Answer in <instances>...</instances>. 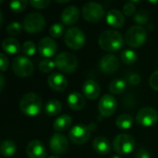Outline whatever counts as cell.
Instances as JSON below:
<instances>
[{"label": "cell", "mask_w": 158, "mask_h": 158, "mask_svg": "<svg viewBox=\"0 0 158 158\" xmlns=\"http://www.w3.org/2000/svg\"><path fill=\"white\" fill-rule=\"evenodd\" d=\"M47 82L50 88L56 92H63L68 87L67 78L63 74L57 72H54L50 74L47 79Z\"/></svg>", "instance_id": "obj_16"}, {"label": "cell", "mask_w": 158, "mask_h": 158, "mask_svg": "<svg viewBox=\"0 0 158 158\" xmlns=\"http://www.w3.org/2000/svg\"><path fill=\"white\" fill-rule=\"evenodd\" d=\"M158 120V112L153 107L146 106L140 109L136 116V121L143 127H152Z\"/></svg>", "instance_id": "obj_11"}, {"label": "cell", "mask_w": 158, "mask_h": 158, "mask_svg": "<svg viewBox=\"0 0 158 158\" xmlns=\"http://www.w3.org/2000/svg\"><path fill=\"white\" fill-rule=\"evenodd\" d=\"M72 124V118L69 115H61L59 116L53 124V128L56 131H64L68 130Z\"/></svg>", "instance_id": "obj_24"}, {"label": "cell", "mask_w": 158, "mask_h": 158, "mask_svg": "<svg viewBox=\"0 0 158 158\" xmlns=\"http://www.w3.org/2000/svg\"><path fill=\"white\" fill-rule=\"evenodd\" d=\"M4 86H5V78H4V75L1 74L0 75V92H3Z\"/></svg>", "instance_id": "obj_42"}, {"label": "cell", "mask_w": 158, "mask_h": 158, "mask_svg": "<svg viewBox=\"0 0 158 158\" xmlns=\"http://www.w3.org/2000/svg\"><path fill=\"white\" fill-rule=\"evenodd\" d=\"M56 3H61V4H65V3H69V0H64V1H60V0H56Z\"/></svg>", "instance_id": "obj_43"}, {"label": "cell", "mask_w": 158, "mask_h": 158, "mask_svg": "<svg viewBox=\"0 0 158 158\" xmlns=\"http://www.w3.org/2000/svg\"><path fill=\"white\" fill-rule=\"evenodd\" d=\"M136 7L133 2H128L123 6V14L124 16H131L135 13Z\"/></svg>", "instance_id": "obj_37"}, {"label": "cell", "mask_w": 158, "mask_h": 158, "mask_svg": "<svg viewBox=\"0 0 158 158\" xmlns=\"http://www.w3.org/2000/svg\"><path fill=\"white\" fill-rule=\"evenodd\" d=\"M0 151L5 157H12L17 152V146L13 141L5 140L1 143Z\"/></svg>", "instance_id": "obj_25"}, {"label": "cell", "mask_w": 158, "mask_h": 158, "mask_svg": "<svg viewBox=\"0 0 158 158\" xmlns=\"http://www.w3.org/2000/svg\"><path fill=\"white\" fill-rule=\"evenodd\" d=\"M38 51L45 58L53 56L57 51V44L51 37H44L38 43Z\"/></svg>", "instance_id": "obj_14"}, {"label": "cell", "mask_w": 158, "mask_h": 158, "mask_svg": "<svg viewBox=\"0 0 158 158\" xmlns=\"http://www.w3.org/2000/svg\"><path fill=\"white\" fill-rule=\"evenodd\" d=\"M55 67H56L55 61H53L51 59H48V58L42 60L40 62V64H39V69L42 72H44V73H49V72H51L54 69Z\"/></svg>", "instance_id": "obj_32"}, {"label": "cell", "mask_w": 158, "mask_h": 158, "mask_svg": "<svg viewBox=\"0 0 158 158\" xmlns=\"http://www.w3.org/2000/svg\"><path fill=\"white\" fill-rule=\"evenodd\" d=\"M120 60L125 65H132L137 60V55L134 51L126 49L120 53Z\"/></svg>", "instance_id": "obj_29"}, {"label": "cell", "mask_w": 158, "mask_h": 158, "mask_svg": "<svg viewBox=\"0 0 158 158\" xmlns=\"http://www.w3.org/2000/svg\"><path fill=\"white\" fill-rule=\"evenodd\" d=\"M147 39V31L145 28L140 25L131 27L126 34H125V41L127 44L132 48H138L142 46Z\"/></svg>", "instance_id": "obj_3"}, {"label": "cell", "mask_w": 158, "mask_h": 158, "mask_svg": "<svg viewBox=\"0 0 158 158\" xmlns=\"http://www.w3.org/2000/svg\"><path fill=\"white\" fill-rule=\"evenodd\" d=\"M82 92L86 98H88L89 100H94L100 95L101 88L96 81L93 80H88L82 85Z\"/></svg>", "instance_id": "obj_20"}, {"label": "cell", "mask_w": 158, "mask_h": 158, "mask_svg": "<svg viewBox=\"0 0 158 158\" xmlns=\"http://www.w3.org/2000/svg\"><path fill=\"white\" fill-rule=\"evenodd\" d=\"M129 81L131 82V84L136 85V84H138L141 81V77L138 74H135V73L134 74H131L129 77Z\"/></svg>", "instance_id": "obj_41"}, {"label": "cell", "mask_w": 158, "mask_h": 158, "mask_svg": "<svg viewBox=\"0 0 158 158\" xmlns=\"http://www.w3.org/2000/svg\"><path fill=\"white\" fill-rule=\"evenodd\" d=\"M22 53L27 56H31L36 52V44L32 41H26L21 47Z\"/></svg>", "instance_id": "obj_31"}, {"label": "cell", "mask_w": 158, "mask_h": 158, "mask_svg": "<svg viewBox=\"0 0 158 158\" xmlns=\"http://www.w3.org/2000/svg\"><path fill=\"white\" fill-rule=\"evenodd\" d=\"M7 69H8V58L5 54L1 53L0 54V70L6 71Z\"/></svg>", "instance_id": "obj_39"}, {"label": "cell", "mask_w": 158, "mask_h": 158, "mask_svg": "<svg viewBox=\"0 0 158 158\" xmlns=\"http://www.w3.org/2000/svg\"><path fill=\"white\" fill-rule=\"evenodd\" d=\"M106 22L113 28H120L125 23V16L118 9H110L106 17Z\"/></svg>", "instance_id": "obj_19"}, {"label": "cell", "mask_w": 158, "mask_h": 158, "mask_svg": "<svg viewBox=\"0 0 158 158\" xmlns=\"http://www.w3.org/2000/svg\"><path fill=\"white\" fill-rule=\"evenodd\" d=\"M2 48L6 53L9 55H15L20 51V44L13 37H7L2 42Z\"/></svg>", "instance_id": "obj_23"}, {"label": "cell", "mask_w": 158, "mask_h": 158, "mask_svg": "<svg viewBox=\"0 0 158 158\" xmlns=\"http://www.w3.org/2000/svg\"><path fill=\"white\" fill-rule=\"evenodd\" d=\"M80 18V9L76 6H69L61 13V21L68 26L75 24Z\"/></svg>", "instance_id": "obj_18"}, {"label": "cell", "mask_w": 158, "mask_h": 158, "mask_svg": "<svg viewBox=\"0 0 158 158\" xmlns=\"http://www.w3.org/2000/svg\"><path fill=\"white\" fill-rule=\"evenodd\" d=\"M93 148L98 155L104 156L110 152L111 143L107 138L104 136H98L93 142Z\"/></svg>", "instance_id": "obj_21"}, {"label": "cell", "mask_w": 158, "mask_h": 158, "mask_svg": "<svg viewBox=\"0 0 158 158\" xmlns=\"http://www.w3.org/2000/svg\"><path fill=\"white\" fill-rule=\"evenodd\" d=\"M99 67L103 72L106 74H111V73L116 72L118 69L119 60L115 55L107 54V55H105L101 58L99 62Z\"/></svg>", "instance_id": "obj_15"}, {"label": "cell", "mask_w": 158, "mask_h": 158, "mask_svg": "<svg viewBox=\"0 0 158 158\" xmlns=\"http://www.w3.org/2000/svg\"><path fill=\"white\" fill-rule=\"evenodd\" d=\"M134 20L136 23H138L140 26L143 24H145L149 20V16L148 13L144 10H140L134 15Z\"/></svg>", "instance_id": "obj_35"}, {"label": "cell", "mask_w": 158, "mask_h": 158, "mask_svg": "<svg viewBox=\"0 0 158 158\" xmlns=\"http://www.w3.org/2000/svg\"><path fill=\"white\" fill-rule=\"evenodd\" d=\"M64 30H65L64 25L59 23V22H57V23L53 24L50 27L49 33H50L52 38H59L64 33Z\"/></svg>", "instance_id": "obj_33"}, {"label": "cell", "mask_w": 158, "mask_h": 158, "mask_svg": "<svg viewBox=\"0 0 158 158\" xmlns=\"http://www.w3.org/2000/svg\"><path fill=\"white\" fill-rule=\"evenodd\" d=\"M49 146L51 151L56 155H61L67 152L69 148V142L67 138L61 133H54L50 138Z\"/></svg>", "instance_id": "obj_13"}, {"label": "cell", "mask_w": 158, "mask_h": 158, "mask_svg": "<svg viewBox=\"0 0 158 158\" xmlns=\"http://www.w3.org/2000/svg\"><path fill=\"white\" fill-rule=\"evenodd\" d=\"M33 69L34 67L32 62L26 56H17L12 62V70L18 77H29L32 74Z\"/></svg>", "instance_id": "obj_9"}, {"label": "cell", "mask_w": 158, "mask_h": 158, "mask_svg": "<svg viewBox=\"0 0 158 158\" xmlns=\"http://www.w3.org/2000/svg\"><path fill=\"white\" fill-rule=\"evenodd\" d=\"M67 104L72 110L80 111L85 106V98L81 94L74 92L69 94L67 98Z\"/></svg>", "instance_id": "obj_22"}, {"label": "cell", "mask_w": 158, "mask_h": 158, "mask_svg": "<svg viewBox=\"0 0 158 158\" xmlns=\"http://www.w3.org/2000/svg\"><path fill=\"white\" fill-rule=\"evenodd\" d=\"M135 157L136 158H151L150 153L145 150L144 148H140L136 154H135Z\"/></svg>", "instance_id": "obj_40"}, {"label": "cell", "mask_w": 158, "mask_h": 158, "mask_svg": "<svg viewBox=\"0 0 158 158\" xmlns=\"http://www.w3.org/2000/svg\"><path fill=\"white\" fill-rule=\"evenodd\" d=\"M126 81L121 79H115L109 84V91L113 94H119L126 89Z\"/></svg>", "instance_id": "obj_28"}, {"label": "cell", "mask_w": 158, "mask_h": 158, "mask_svg": "<svg viewBox=\"0 0 158 158\" xmlns=\"http://www.w3.org/2000/svg\"><path fill=\"white\" fill-rule=\"evenodd\" d=\"M64 42L67 44V46L69 47L70 49L80 50L85 44V34L81 29L77 27H71L68 29L67 31L65 32Z\"/></svg>", "instance_id": "obj_4"}, {"label": "cell", "mask_w": 158, "mask_h": 158, "mask_svg": "<svg viewBox=\"0 0 158 158\" xmlns=\"http://www.w3.org/2000/svg\"><path fill=\"white\" fill-rule=\"evenodd\" d=\"M56 67L64 73H72L78 68V59L75 55L69 52H62L55 59Z\"/></svg>", "instance_id": "obj_5"}, {"label": "cell", "mask_w": 158, "mask_h": 158, "mask_svg": "<svg viewBox=\"0 0 158 158\" xmlns=\"http://www.w3.org/2000/svg\"><path fill=\"white\" fill-rule=\"evenodd\" d=\"M21 30H22V25L18 21L10 22L6 26V32L11 36H16V35L19 34Z\"/></svg>", "instance_id": "obj_34"}, {"label": "cell", "mask_w": 158, "mask_h": 158, "mask_svg": "<svg viewBox=\"0 0 158 158\" xmlns=\"http://www.w3.org/2000/svg\"><path fill=\"white\" fill-rule=\"evenodd\" d=\"M149 83L150 86L152 87L153 90L158 91V69L154 71L151 76H150V80H149Z\"/></svg>", "instance_id": "obj_38"}, {"label": "cell", "mask_w": 158, "mask_h": 158, "mask_svg": "<svg viewBox=\"0 0 158 158\" xmlns=\"http://www.w3.org/2000/svg\"><path fill=\"white\" fill-rule=\"evenodd\" d=\"M98 44L100 47L106 52H117L123 47L124 38L118 31L106 30L100 34Z\"/></svg>", "instance_id": "obj_1"}, {"label": "cell", "mask_w": 158, "mask_h": 158, "mask_svg": "<svg viewBox=\"0 0 158 158\" xmlns=\"http://www.w3.org/2000/svg\"><path fill=\"white\" fill-rule=\"evenodd\" d=\"M26 153L29 158H45L46 150L39 140L31 141L26 147Z\"/></svg>", "instance_id": "obj_17"}, {"label": "cell", "mask_w": 158, "mask_h": 158, "mask_svg": "<svg viewBox=\"0 0 158 158\" xmlns=\"http://www.w3.org/2000/svg\"><path fill=\"white\" fill-rule=\"evenodd\" d=\"M111 158H120V157H119V156H113Z\"/></svg>", "instance_id": "obj_45"}, {"label": "cell", "mask_w": 158, "mask_h": 158, "mask_svg": "<svg viewBox=\"0 0 158 158\" xmlns=\"http://www.w3.org/2000/svg\"><path fill=\"white\" fill-rule=\"evenodd\" d=\"M82 17L85 20L95 23L100 21L105 16V9L103 6L96 2H88L83 5L81 9Z\"/></svg>", "instance_id": "obj_6"}, {"label": "cell", "mask_w": 158, "mask_h": 158, "mask_svg": "<svg viewBox=\"0 0 158 158\" xmlns=\"http://www.w3.org/2000/svg\"><path fill=\"white\" fill-rule=\"evenodd\" d=\"M28 5V2L26 0H13L9 3L10 9L15 13H20L22 12Z\"/></svg>", "instance_id": "obj_30"}, {"label": "cell", "mask_w": 158, "mask_h": 158, "mask_svg": "<svg viewBox=\"0 0 158 158\" xmlns=\"http://www.w3.org/2000/svg\"><path fill=\"white\" fill-rule=\"evenodd\" d=\"M113 148L120 156L129 155L135 148V141L129 134H118L113 141Z\"/></svg>", "instance_id": "obj_8"}, {"label": "cell", "mask_w": 158, "mask_h": 158, "mask_svg": "<svg viewBox=\"0 0 158 158\" xmlns=\"http://www.w3.org/2000/svg\"><path fill=\"white\" fill-rule=\"evenodd\" d=\"M20 111L29 117L37 116L42 110V100L35 93H28L19 101Z\"/></svg>", "instance_id": "obj_2"}, {"label": "cell", "mask_w": 158, "mask_h": 158, "mask_svg": "<svg viewBox=\"0 0 158 158\" xmlns=\"http://www.w3.org/2000/svg\"><path fill=\"white\" fill-rule=\"evenodd\" d=\"M91 131V126L88 127L84 124H77L69 131V137L72 143L76 144H83L90 139Z\"/></svg>", "instance_id": "obj_10"}, {"label": "cell", "mask_w": 158, "mask_h": 158, "mask_svg": "<svg viewBox=\"0 0 158 158\" xmlns=\"http://www.w3.org/2000/svg\"><path fill=\"white\" fill-rule=\"evenodd\" d=\"M48 158H60L58 156H51L50 157H48Z\"/></svg>", "instance_id": "obj_44"}, {"label": "cell", "mask_w": 158, "mask_h": 158, "mask_svg": "<svg viewBox=\"0 0 158 158\" xmlns=\"http://www.w3.org/2000/svg\"><path fill=\"white\" fill-rule=\"evenodd\" d=\"M30 4L34 8L43 9V8H45L49 6L50 1L49 0H31V1H30Z\"/></svg>", "instance_id": "obj_36"}, {"label": "cell", "mask_w": 158, "mask_h": 158, "mask_svg": "<svg viewBox=\"0 0 158 158\" xmlns=\"http://www.w3.org/2000/svg\"><path fill=\"white\" fill-rule=\"evenodd\" d=\"M117 109V100L111 94H105L98 103V110L103 117L112 116Z\"/></svg>", "instance_id": "obj_12"}, {"label": "cell", "mask_w": 158, "mask_h": 158, "mask_svg": "<svg viewBox=\"0 0 158 158\" xmlns=\"http://www.w3.org/2000/svg\"><path fill=\"white\" fill-rule=\"evenodd\" d=\"M45 27V19L40 13L28 14L23 20V29L29 33H38Z\"/></svg>", "instance_id": "obj_7"}, {"label": "cell", "mask_w": 158, "mask_h": 158, "mask_svg": "<svg viewBox=\"0 0 158 158\" xmlns=\"http://www.w3.org/2000/svg\"><path fill=\"white\" fill-rule=\"evenodd\" d=\"M134 122V118L132 116L129 114H122L118 116L116 119V125L120 130H128L130 129Z\"/></svg>", "instance_id": "obj_27"}, {"label": "cell", "mask_w": 158, "mask_h": 158, "mask_svg": "<svg viewBox=\"0 0 158 158\" xmlns=\"http://www.w3.org/2000/svg\"><path fill=\"white\" fill-rule=\"evenodd\" d=\"M61 109H62L61 103L55 99L48 101L44 106V112L49 117H54V116L58 115L60 113Z\"/></svg>", "instance_id": "obj_26"}]
</instances>
